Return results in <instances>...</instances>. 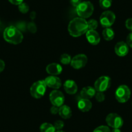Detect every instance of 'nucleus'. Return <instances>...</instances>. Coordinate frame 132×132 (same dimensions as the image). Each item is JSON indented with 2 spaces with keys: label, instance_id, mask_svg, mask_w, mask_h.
Instances as JSON below:
<instances>
[{
  "label": "nucleus",
  "instance_id": "nucleus-9",
  "mask_svg": "<svg viewBox=\"0 0 132 132\" xmlns=\"http://www.w3.org/2000/svg\"><path fill=\"white\" fill-rule=\"evenodd\" d=\"M49 99L53 106L60 107L63 105L65 101V97L63 94L58 90H54L49 95Z\"/></svg>",
  "mask_w": 132,
  "mask_h": 132
},
{
  "label": "nucleus",
  "instance_id": "nucleus-2",
  "mask_svg": "<svg viewBox=\"0 0 132 132\" xmlns=\"http://www.w3.org/2000/svg\"><path fill=\"white\" fill-rule=\"evenodd\" d=\"M3 37L7 42L16 45L20 44L23 38L21 32L14 26H9L6 28L3 32Z\"/></svg>",
  "mask_w": 132,
  "mask_h": 132
},
{
  "label": "nucleus",
  "instance_id": "nucleus-17",
  "mask_svg": "<svg viewBox=\"0 0 132 132\" xmlns=\"http://www.w3.org/2000/svg\"><path fill=\"white\" fill-rule=\"evenodd\" d=\"M78 108L83 112L89 111L92 108V103L89 99L81 98L78 102Z\"/></svg>",
  "mask_w": 132,
  "mask_h": 132
},
{
  "label": "nucleus",
  "instance_id": "nucleus-21",
  "mask_svg": "<svg viewBox=\"0 0 132 132\" xmlns=\"http://www.w3.org/2000/svg\"><path fill=\"white\" fill-rule=\"evenodd\" d=\"M99 4L102 9H107L111 6L112 0H99Z\"/></svg>",
  "mask_w": 132,
  "mask_h": 132
},
{
  "label": "nucleus",
  "instance_id": "nucleus-8",
  "mask_svg": "<svg viewBox=\"0 0 132 132\" xmlns=\"http://www.w3.org/2000/svg\"><path fill=\"white\" fill-rule=\"evenodd\" d=\"M106 123L113 128H120L123 125V119L117 113H110L106 119Z\"/></svg>",
  "mask_w": 132,
  "mask_h": 132
},
{
  "label": "nucleus",
  "instance_id": "nucleus-28",
  "mask_svg": "<svg viewBox=\"0 0 132 132\" xmlns=\"http://www.w3.org/2000/svg\"><path fill=\"white\" fill-rule=\"evenodd\" d=\"M54 126L57 130H62V129L64 126V123L62 120H57L54 122Z\"/></svg>",
  "mask_w": 132,
  "mask_h": 132
},
{
  "label": "nucleus",
  "instance_id": "nucleus-15",
  "mask_svg": "<svg viewBox=\"0 0 132 132\" xmlns=\"http://www.w3.org/2000/svg\"><path fill=\"white\" fill-rule=\"evenodd\" d=\"M46 71L49 74L51 75H58L62 71V66L58 63H52L49 64L46 68Z\"/></svg>",
  "mask_w": 132,
  "mask_h": 132
},
{
  "label": "nucleus",
  "instance_id": "nucleus-32",
  "mask_svg": "<svg viewBox=\"0 0 132 132\" xmlns=\"http://www.w3.org/2000/svg\"><path fill=\"white\" fill-rule=\"evenodd\" d=\"M59 108L60 107H57V106H53V107L51 108V112L52 114H55L58 113V111H59Z\"/></svg>",
  "mask_w": 132,
  "mask_h": 132
},
{
  "label": "nucleus",
  "instance_id": "nucleus-4",
  "mask_svg": "<svg viewBox=\"0 0 132 132\" xmlns=\"http://www.w3.org/2000/svg\"><path fill=\"white\" fill-rule=\"evenodd\" d=\"M47 86L44 80H39L34 83L30 89V94L35 98L42 97L46 91Z\"/></svg>",
  "mask_w": 132,
  "mask_h": 132
},
{
  "label": "nucleus",
  "instance_id": "nucleus-25",
  "mask_svg": "<svg viewBox=\"0 0 132 132\" xmlns=\"http://www.w3.org/2000/svg\"><path fill=\"white\" fill-rule=\"evenodd\" d=\"M95 98L96 101L99 102H102L104 101L105 99V95L104 92H101V91H96V94L95 95Z\"/></svg>",
  "mask_w": 132,
  "mask_h": 132
},
{
  "label": "nucleus",
  "instance_id": "nucleus-10",
  "mask_svg": "<svg viewBox=\"0 0 132 132\" xmlns=\"http://www.w3.org/2000/svg\"><path fill=\"white\" fill-rule=\"evenodd\" d=\"M87 62V58L85 54H80L75 56L71 59V65L73 68L77 69L84 68Z\"/></svg>",
  "mask_w": 132,
  "mask_h": 132
},
{
  "label": "nucleus",
  "instance_id": "nucleus-5",
  "mask_svg": "<svg viewBox=\"0 0 132 132\" xmlns=\"http://www.w3.org/2000/svg\"><path fill=\"white\" fill-rule=\"evenodd\" d=\"M131 96V91L126 85H121L115 91V98L120 103H125Z\"/></svg>",
  "mask_w": 132,
  "mask_h": 132
},
{
  "label": "nucleus",
  "instance_id": "nucleus-23",
  "mask_svg": "<svg viewBox=\"0 0 132 132\" xmlns=\"http://www.w3.org/2000/svg\"><path fill=\"white\" fill-rule=\"evenodd\" d=\"M87 27L88 30H95L98 27V22L95 20H90L87 21Z\"/></svg>",
  "mask_w": 132,
  "mask_h": 132
},
{
  "label": "nucleus",
  "instance_id": "nucleus-20",
  "mask_svg": "<svg viewBox=\"0 0 132 132\" xmlns=\"http://www.w3.org/2000/svg\"><path fill=\"white\" fill-rule=\"evenodd\" d=\"M40 132H56V129L54 125L49 123H43L40 127Z\"/></svg>",
  "mask_w": 132,
  "mask_h": 132
},
{
  "label": "nucleus",
  "instance_id": "nucleus-18",
  "mask_svg": "<svg viewBox=\"0 0 132 132\" xmlns=\"http://www.w3.org/2000/svg\"><path fill=\"white\" fill-rule=\"evenodd\" d=\"M60 116L64 119H68L71 117L72 111L70 108L66 105H62L59 108V111H58Z\"/></svg>",
  "mask_w": 132,
  "mask_h": 132
},
{
  "label": "nucleus",
  "instance_id": "nucleus-13",
  "mask_svg": "<svg viewBox=\"0 0 132 132\" xmlns=\"http://www.w3.org/2000/svg\"><path fill=\"white\" fill-rule=\"evenodd\" d=\"M86 38L89 42L94 45H97L101 41V37L95 30H87L86 32Z\"/></svg>",
  "mask_w": 132,
  "mask_h": 132
},
{
  "label": "nucleus",
  "instance_id": "nucleus-12",
  "mask_svg": "<svg viewBox=\"0 0 132 132\" xmlns=\"http://www.w3.org/2000/svg\"><path fill=\"white\" fill-rule=\"evenodd\" d=\"M115 51L119 56H125L129 52V46L124 42H120L115 45Z\"/></svg>",
  "mask_w": 132,
  "mask_h": 132
},
{
  "label": "nucleus",
  "instance_id": "nucleus-31",
  "mask_svg": "<svg viewBox=\"0 0 132 132\" xmlns=\"http://www.w3.org/2000/svg\"><path fill=\"white\" fill-rule=\"evenodd\" d=\"M17 27L18 29L21 32L22 30L23 31H24V30L26 29L27 26L25 25V23H24L23 22H20V23H19L18 25H17V27Z\"/></svg>",
  "mask_w": 132,
  "mask_h": 132
},
{
  "label": "nucleus",
  "instance_id": "nucleus-37",
  "mask_svg": "<svg viewBox=\"0 0 132 132\" xmlns=\"http://www.w3.org/2000/svg\"><path fill=\"white\" fill-rule=\"evenodd\" d=\"M111 132H121V131H120V129L119 128H113L111 131Z\"/></svg>",
  "mask_w": 132,
  "mask_h": 132
},
{
  "label": "nucleus",
  "instance_id": "nucleus-11",
  "mask_svg": "<svg viewBox=\"0 0 132 132\" xmlns=\"http://www.w3.org/2000/svg\"><path fill=\"white\" fill-rule=\"evenodd\" d=\"M44 81H45V84H46L47 86L51 87V88L55 89H59L61 87V85H62L60 79L58 77L54 75H51L47 77L44 80Z\"/></svg>",
  "mask_w": 132,
  "mask_h": 132
},
{
  "label": "nucleus",
  "instance_id": "nucleus-6",
  "mask_svg": "<svg viewBox=\"0 0 132 132\" xmlns=\"http://www.w3.org/2000/svg\"><path fill=\"white\" fill-rule=\"evenodd\" d=\"M111 86V79L107 76H102L98 78L95 83V89L96 91L104 92L110 88Z\"/></svg>",
  "mask_w": 132,
  "mask_h": 132
},
{
  "label": "nucleus",
  "instance_id": "nucleus-26",
  "mask_svg": "<svg viewBox=\"0 0 132 132\" xmlns=\"http://www.w3.org/2000/svg\"><path fill=\"white\" fill-rule=\"evenodd\" d=\"M93 132H111V130L109 127L106 126H101L95 128Z\"/></svg>",
  "mask_w": 132,
  "mask_h": 132
},
{
  "label": "nucleus",
  "instance_id": "nucleus-7",
  "mask_svg": "<svg viewBox=\"0 0 132 132\" xmlns=\"http://www.w3.org/2000/svg\"><path fill=\"white\" fill-rule=\"evenodd\" d=\"M115 21V15L113 12L107 11L104 12L100 17V22L103 27H110Z\"/></svg>",
  "mask_w": 132,
  "mask_h": 132
},
{
  "label": "nucleus",
  "instance_id": "nucleus-16",
  "mask_svg": "<svg viewBox=\"0 0 132 132\" xmlns=\"http://www.w3.org/2000/svg\"><path fill=\"white\" fill-rule=\"evenodd\" d=\"M96 92V91L95 87H93L91 86H87V87H85L82 89L80 92V95L82 98L89 100L90 98L95 96Z\"/></svg>",
  "mask_w": 132,
  "mask_h": 132
},
{
  "label": "nucleus",
  "instance_id": "nucleus-33",
  "mask_svg": "<svg viewBox=\"0 0 132 132\" xmlns=\"http://www.w3.org/2000/svg\"><path fill=\"white\" fill-rule=\"evenodd\" d=\"M70 2L73 7H77L82 2V0H70Z\"/></svg>",
  "mask_w": 132,
  "mask_h": 132
},
{
  "label": "nucleus",
  "instance_id": "nucleus-30",
  "mask_svg": "<svg viewBox=\"0 0 132 132\" xmlns=\"http://www.w3.org/2000/svg\"><path fill=\"white\" fill-rule=\"evenodd\" d=\"M126 27L128 30L132 32V18H129L126 21Z\"/></svg>",
  "mask_w": 132,
  "mask_h": 132
},
{
  "label": "nucleus",
  "instance_id": "nucleus-14",
  "mask_svg": "<svg viewBox=\"0 0 132 132\" xmlns=\"http://www.w3.org/2000/svg\"><path fill=\"white\" fill-rule=\"evenodd\" d=\"M63 87H64V89L66 91V93L70 94V95L75 94L78 90L77 84L75 81L72 80H66L63 84Z\"/></svg>",
  "mask_w": 132,
  "mask_h": 132
},
{
  "label": "nucleus",
  "instance_id": "nucleus-38",
  "mask_svg": "<svg viewBox=\"0 0 132 132\" xmlns=\"http://www.w3.org/2000/svg\"><path fill=\"white\" fill-rule=\"evenodd\" d=\"M56 132H65V131H62V130H58L57 131H56Z\"/></svg>",
  "mask_w": 132,
  "mask_h": 132
},
{
  "label": "nucleus",
  "instance_id": "nucleus-3",
  "mask_svg": "<svg viewBox=\"0 0 132 132\" xmlns=\"http://www.w3.org/2000/svg\"><path fill=\"white\" fill-rule=\"evenodd\" d=\"M93 5L90 2H82L77 7V14L82 18H87L93 14Z\"/></svg>",
  "mask_w": 132,
  "mask_h": 132
},
{
  "label": "nucleus",
  "instance_id": "nucleus-27",
  "mask_svg": "<svg viewBox=\"0 0 132 132\" xmlns=\"http://www.w3.org/2000/svg\"><path fill=\"white\" fill-rule=\"evenodd\" d=\"M27 29L32 33H35L36 32L37 30V27H36V25L35 23L30 22L27 25Z\"/></svg>",
  "mask_w": 132,
  "mask_h": 132
},
{
  "label": "nucleus",
  "instance_id": "nucleus-22",
  "mask_svg": "<svg viewBox=\"0 0 132 132\" xmlns=\"http://www.w3.org/2000/svg\"><path fill=\"white\" fill-rule=\"evenodd\" d=\"M61 63L64 65H68L71 62V58L68 54H63L60 57Z\"/></svg>",
  "mask_w": 132,
  "mask_h": 132
},
{
  "label": "nucleus",
  "instance_id": "nucleus-35",
  "mask_svg": "<svg viewBox=\"0 0 132 132\" xmlns=\"http://www.w3.org/2000/svg\"><path fill=\"white\" fill-rule=\"evenodd\" d=\"M5 63L2 60H0V73L2 72L3 71V69H5Z\"/></svg>",
  "mask_w": 132,
  "mask_h": 132
},
{
  "label": "nucleus",
  "instance_id": "nucleus-34",
  "mask_svg": "<svg viewBox=\"0 0 132 132\" xmlns=\"http://www.w3.org/2000/svg\"><path fill=\"white\" fill-rule=\"evenodd\" d=\"M10 3L16 5H19L23 2V0H9Z\"/></svg>",
  "mask_w": 132,
  "mask_h": 132
},
{
  "label": "nucleus",
  "instance_id": "nucleus-24",
  "mask_svg": "<svg viewBox=\"0 0 132 132\" xmlns=\"http://www.w3.org/2000/svg\"><path fill=\"white\" fill-rule=\"evenodd\" d=\"M18 9L21 13L26 14L27 13L28 11H29V5H28L27 3H23V2L22 3H21V4L18 5Z\"/></svg>",
  "mask_w": 132,
  "mask_h": 132
},
{
  "label": "nucleus",
  "instance_id": "nucleus-19",
  "mask_svg": "<svg viewBox=\"0 0 132 132\" xmlns=\"http://www.w3.org/2000/svg\"><path fill=\"white\" fill-rule=\"evenodd\" d=\"M102 36L105 40H107V41H110L114 38L115 32L111 28H105L104 30H103V31H102Z\"/></svg>",
  "mask_w": 132,
  "mask_h": 132
},
{
  "label": "nucleus",
  "instance_id": "nucleus-29",
  "mask_svg": "<svg viewBox=\"0 0 132 132\" xmlns=\"http://www.w3.org/2000/svg\"><path fill=\"white\" fill-rule=\"evenodd\" d=\"M126 44L129 47L132 48V32L129 33L126 38Z\"/></svg>",
  "mask_w": 132,
  "mask_h": 132
},
{
  "label": "nucleus",
  "instance_id": "nucleus-1",
  "mask_svg": "<svg viewBox=\"0 0 132 132\" xmlns=\"http://www.w3.org/2000/svg\"><path fill=\"white\" fill-rule=\"evenodd\" d=\"M68 30L70 35L73 37L80 36L88 30L87 21L80 17L75 18L69 23Z\"/></svg>",
  "mask_w": 132,
  "mask_h": 132
},
{
  "label": "nucleus",
  "instance_id": "nucleus-36",
  "mask_svg": "<svg viewBox=\"0 0 132 132\" xmlns=\"http://www.w3.org/2000/svg\"><path fill=\"white\" fill-rule=\"evenodd\" d=\"M36 14L35 12H32L30 14V18H31L32 20H34L35 18H36Z\"/></svg>",
  "mask_w": 132,
  "mask_h": 132
}]
</instances>
